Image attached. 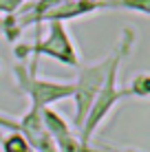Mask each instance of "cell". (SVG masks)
<instances>
[{
  "label": "cell",
  "instance_id": "6",
  "mask_svg": "<svg viewBox=\"0 0 150 152\" xmlns=\"http://www.w3.org/2000/svg\"><path fill=\"white\" fill-rule=\"evenodd\" d=\"M22 4V0H0V11H4V13H11L15 11V9Z\"/></svg>",
  "mask_w": 150,
  "mask_h": 152
},
{
  "label": "cell",
  "instance_id": "5",
  "mask_svg": "<svg viewBox=\"0 0 150 152\" xmlns=\"http://www.w3.org/2000/svg\"><path fill=\"white\" fill-rule=\"evenodd\" d=\"M132 88H135V93H141V95H143V93H150V75H141L135 82Z\"/></svg>",
  "mask_w": 150,
  "mask_h": 152
},
{
  "label": "cell",
  "instance_id": "2",
  "mask_svg": "<svg viewBox=\"0 0 150 152\" xmlns=\"http://www.w3.org/2000/svg\"><path fill=\"white\" fill-rule=\"evenodd\" d=\"M29 51H33V53H40V55L55 57V60L64 62V64H71V66L77 64L75 49H73V44H71V40H69V33H66V29L62 27V22H51L49 35H46L44 40H40L35 46H31Z\"/></svg>",
  "mask_w": 150,
  "mask_h": 152
},
{
  "label": "cell",
  "instance_id": "3",
  "mask_svg": "<svg viewBox=\"0 0 150 152\" xmlns=\"http://www.w3.org/2000/svg\"><path fill=\"white\" fill-rule=\"evenodd\" d=\"M18 73H20V77H22V82L27 84V91H29V95L33 97L35 108L44 106V104H51V102H55V99L69 97V95H73V93H75V86H73V84L35 82V80H31V77L27 80V77H24V73H22V69H18Z\"/></svg>",
  "mask_w": 150,
  "mask_h": 152
},
{
  "label": "cell",
  "instance_id": "4",
  "mask_svg": "<svg viewBox=\"0 0 150 152\" xmlns=\"http://www.w3.org/2000/svg\"><path fill=\"white\" fill-rule=\"evenodd\" d=\"M4 148H7V152H27V143L20 137H11V139H7Z\"/></svg>",
  "mask_w": 150,
  "mask_h": 152
},
{
  "label": "cell",
  "instance_id": "1",
  "mask_svg": "<svg viewBox=\"0 0 150 152\" xmlns=\"http://www.w3.org/2000/svg\"><path fill=\"white\" fill-rule=\"evenodd\" d=\"M113 60H115V57L106 60L104 64H100V66L86 69L82 73L80 84L75 86V93H73V95H77V124H82V119L86 117V113H89L95 95L100 93V88L104 86V82L108 77V71H110V66H113Z\"/></svg>",
  "mask_w": 150,
  "mask_h": 152
}]
</instances>
